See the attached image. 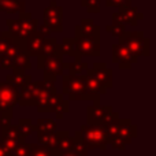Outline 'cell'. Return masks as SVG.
Listing matches in <instances>:
<instances>
[{
	"instance_id": "83f0119b",
	"label": "cell",
	"mask_w": 156,
	"mask_h": 156,
	"mask_svg": "<svg viewBox=\"0 0 156 156\" xmlns=\"http://www.w3.org/2000/svg\"><path fill=\"white\" fill-rule=\"evenodd\" d=\"M105 32L110 33V34H112V36L119 37V36H121L122 33H125L126 30H125L123 23H121V22H112L111 25H107V26H105Z\"/></svg>"
},
{
	"instance_id": "484cf974",
	"label": "cell",
	"mask_w": 156,
	"mask_h": 156,
	"mask_svg": "<svg viewBox=\"0 0 156 156\" xmlns=\"http://www.w3.org/2000/svg\"><path fill=\"white\" fill-rule=\"evenodd\" d=\"M58 47H59V44H58V40L54 37H47L45 40H44V45H43V49H41V54L43 56H49V55L55 54L58 49Z\"/></svg>"
},
{
	"instance_id": "d4e9b609",
	"label": "cell",
	"mask_w": 156,
	"mask_h": 156,
	"mask_svg": "<svg viewBox=\"0 0 156 156\" xmlns=\"http://www.w3.org/2000/svg\"><path fill=\"white\" fill-rule=\"evenodd\" d=\"M16 127H18L19 133H21V136L26 140L27 137L30 136V133L34 130V125H33L32 119L29 118H21L18 122V125H16Z\"/></svg>"
},
{
	"instance_id": "6da1fadb",
	"label": "cell",
	"mask_w": 156,
	"mask_h": 156,
	"mask_svg": "<svg viewBox=\"0 0 156 156\" xmlns=\"http://www.w3.org/2000/svg\"><path fill=\"white\" fill-rule=\"evenodd\" d=\"M105 133L108 137V143L115 149H125V147L136 137L137 127L132 125L130 119H115L110 123L104 125Z\"/></svg>"
},
{
	"instance_id": "30bf717a",
	"label": "cell",
	"mask_w": 156,
	"mask_h": 156,
	"mask_svg": "<svg viewBox=\"0 0 156 156\" xmlns=\"http://www.w3.org/2000/svg\"><path fill=\"white\" fill-rule=\"evenodd\" d=\"M43 25H45L51 32L60 33L63 30V8L58 5L55 0H52L48 7H45L43 14Z\"/></svg>"
},
{
	"instance_id": "ac0fdd59",
	"label": "cell",
	"mask_w": 156,
	"mask_h": 156,
	"mask_svg": "<svg viewBox=\"0 0 156 156\" xmlns=\"http://www.w3.org/2000/svg\"><path fill=\"white\" fill-rule=\"evenodd\" d=\"M26 3L23 0H0V12L19 14L25 12Z\"/></svg>"
},
{
	"instance_id": "8fae6325",
	"label": "cell",
	"mask_w": 156,
	"mask_h": 156,
	"mask_svg": "<svg viewBox=\"0 0 156 156\" xmlns=\"http://www.w3.org/2000/svg\"><path fill=\"white\" fill-rule=\"evenodd\" d=\"M118 118V114L114 112L111 107H101L100 104L88 107V125L104 126Z\"/></svg>"
},
{
	"instance_id": "ba28073f",
	"label": "cell",
	"mask_w": 156,
	"mask_h": 156,
	"mask_svg": "<svg viewBox=\"0 0 156 156\" xmlns=\"http://www.w3.org/2000/svg\"><path fill=\"white\" fill-rule=\"evenodd\" d=\"M47 83L44 81H30L27 85L22 86L19 89L18 94V104L22 107H33L36 105L40 94L47 88Z\"/></svg>"
},
{
	"instance_id": "e0dca14e",
	"label": "cell",
	"mask_w": 156,
	"mask_h": 156,
	"mask_svg": "<svg viewBox=\"0 0 156 156\" xmlns=\"http://www.w3.org/2000/svg\"><path fill=\"white\" fill-rule=\"evenodd\" d=\"M76 36H100V27L93 22V19L83 18L80 25L76 26Z\"/></svg>"
},
{
	"instance_id": "7402d4cb",
	"label": "cell",
	"mask_w": 156,
	"mask_h": 156,
	"mask_svg": "<svg viewBox=\"0 0 156 156\" xmlns=\"http://www.w3.org/2000/svg\"><path fill=\"white\" fill-rule=\"evenodd\" d=\"M59 151L49 149L40 144H29V156H56Z\"/></svg>"
},
{
	"instance_id": "8992f818",
	"label": "cell",
	"mask_w": 156,
	"mask_h": 156,
	"mask_svg": "<svg viewBox=\"0 0 156 156\" xmlns=\"http://www.w3.org/2000/svg\"><path fill=\"white\" fill-rule=\"evenodd\" d=\"M19 89L0 81V116H12V108L18 104Z\"/></svg>"
},
{
	"instance_id": "ffe728a7",
	"label": "cell",
	"mask_w": 156,
	"mask_h": 156,
	"mask_svg": "<svg viewBox=\"0 0 156 156\" xmlns=\"http://www.w3.org/2000/svg\"><path fill=\"white\" fill-rule=\"evenodd\" d=\"M0 137H5V138H11V140H16L19 143H25V138L21 136L18 127L11 123L2 125V136Z\"/></svg>"
},
{
	"instance_id": "f546056e",
	"label": "cell",
	"mask_w": 156,
	"mask_h": 156,
	"mask_svg": "<svg viewBox=\"0 0 156 156\" xmlns=\"http://www.w3.org/2000/svg\"><path fill=\"white\" fill-rule=\"evenodd\" d=\"M10 156H29V144L21 143L10 154Z\"/></svg>"
},
{
	"instance_id": "4dcf8cb0",
	"label": "cell",
	"mask_w": 156,
	"mask_h": 156,
	"mask_svg": "<svg viewBox=\"0 0 156 156\" xmlns=\"http://www.w3.org/2000/svg\"><path fill=\"white\" fill-rule=\"evenodd\" d=\"M105 5H107V7L123 8V7H129L130 0H105Z\"/></svg>"
},
{
	"instance_id": "836d02e7",
	"label": "cell",
	"mask_w": 156,
	"mask_h": 156,
	"mask_svg": "<svg viewBox=\"0 0 156 156\" xmlns=\"http://www.w3.org/2000/svg\"><path fill=\"white\" fill-rule=\"evenodd\" d=\"M0 156H10V152H8L2 144H0Z\"/></svg>"
},
{
	"instance_id": "4316f807",
	"label": "cell",
	"mask_w": 156,
	"mask_h": 156,
	"mask_svg": "<svg viewBox=\"0 0 156 156\" xmlns=\"http://www.w3.org/2000/svg\"><path fill=\"white\" fill-rule=\"evenodd\" d=\"M14 41H15V38H14L8 32L0 33V56H2V55L4 54L11 45H12Z\"/></svg>"
},
{
	"instance_id": "52a82bcc",
	"label": "cell",
	"mask_w": 156,
	"mask_h": 156,
	"mask_svg": "<svg viewBox=\"0 0 156 156\" xmlns=\"http://www.w3.org/2000/svg\"><path fill=\"white\" fill-rule=\"evenodd\" d=\"M85 76H63V93L69 96V100H85L86 86Z\"/></svg>"
},
{
	"instance_id": "d6a6232c",
	"label": "cell",
	"mask_w": 156,
	"mask_h": 156,
	"mask_svg": "<svg viewBox=\"0 0 156 156\" xmlns=\"http://www.w3.org/2000/svg\"><path fill=\"white\" fill-rule=\"evenodd\" d=\"M37 30L41 33V34H44V36H45V37H48V36L52 33L51 30H49L48 27L45 26V25H41V26H37Z\"/></svg>"
},
{
	"instance_id": "3957f363",
	"label": "cell",
	"mask_w": 156,
	"mask_h": 156,
	"mask_svg": "<svg viewBox=\"0 0 156 156\" xmlns=\"http://www.w3.org/2000/svg\"><path fill=\"white\" fill-rule=\"evenodd\" d=\"M8 33L14 38L18 40H26L33 32L37 30L38 21L33 18L32 12H19L18 19H7Z\"/></svg>"
},
{
	"instance_id": "5bb4252c",
	"label": "cell",
	"mask_w": 156,
	"mask_h": 156,
	"mask_svg": "<svg viewBox=\"0 0 156 156\" xmlns=\"http://www.w3.org/2000/svg\"><path fill=\"white\" fill-rule=\"evenodd\" d=\"M144 15L141 12H138L137 7H123L119 8V11L112 14V22H121L123 25H132V26H137L138 21L143 19Z\"/></svg>"
},
{
	"instance_id": "cb8c5ba5",
	"label": "cell",
	"mask_w": 156,
	"mask_h": 156,
	"mask_svg": "<svg viewBox=\"0 0 156 156\" xmlns=\"http://www.w3.org/2000/svg\"><path fill=\"white\" fill-rule=\"evenodd\" d=\"M34 130L37 133H54L56 132V122L54 119H48V118L38 119L37 125L34 126Z\"/></svg>"
},
{
	"instance_id": "603a6c76",
	"label": "cell",
	"mask_w": 156,
	"mask_h": 156,
	"mask_svg": "<svg viewBox=\"0 0 156 156\" xmlns=\"http://www.w3.org/2000/svg\"><path fill=\"white\" fill-rule=\"evenodd\" d=\"M32 67V63H30V56L26 54V51H21L16 58L12 62V67L11 69H19V70H29Z\"/></svg>"
},
{
	"instance_id": "9c48e42d",
	"label": "cell",
	"mask_w": 156,
	"mask_h": 156,
	"mask_svg": "<svg viewBox=\"0 0 156 156\" xmlns=\"http://www.w3.org/2000/svg\"><path fill=\"white\" fill-rule=\"evenodd\" d=\"M74 49L80 56H93L100 55V36H76Z\"/></svg>"
},
{
	"instance_id": "44dd1931",
	"label": "cell",
	"mask_w": 156,
	"mask_h": 156,
	"mask_svg": "<svg viewBox=\"0 0 156 156\" xmlns=\"http://www.w3.org/2000/svg\"><path fill=\"white\" fill-rule=\"evenodd\" d=\"M60 45V51H62V55H67L69 58L71 59H81V56L76 52L74 49V38H69V37H65L62 40V44Z\"/></svg>"
},
{
	"instance_id": "d6986e66",
	"label": "cell",
	"mask_w": 156,
	"mask_h": 156,
	"mask_svg": "<svg viewBox=\"0 0 156 156\" xmlns=\"http://www.w3.org/2000/svg\"><path fill=\"white\" fill-rule=\"evenodd\" d=\"M38 134V144L45 148L49 149H56V144H58V136L56 132L54 133H37Z\"/></svg>"
},
{
	"instance_id": "2e32d148",
	"label": "cell",
	"mask_w": 156,
	"mask_h": 156,
	"mask_svg": "<svg viewBox=\"0 0 156 156\" xmlns=\"http://www.w3.org/2000/svg\"><path fill=\"white\" fill-rule=\"evenodd\" d=\"M30 81H32V76L26 74L25 70H19V69H12V74L7 76V78H5V82L15 86V88H18V89L27 85Z\"/></svg>"
},
{
	"instance_id": "277c9868",
	"label": "cell",
	"mask_w": 156,
	"mask_h": 156,
	"mask_svg": "<svg viewBox=\"0 0 156 156\" xmlns=\"http://www.w3.org/2000/svg\"><path fill=\"white\" fill-rule=\"evenodd\" d=\"M78 136L88 149H96L100 148L104 151L107 148L108 137L105 133L104 126H97V125H85L78 130Z\"/></svg>"
},
{
	"instance_id": "7c38bea8",
	"label": "cell",
	"mask_w": 156,
	"mask_h": 156,
	"mask_svg": "<svg viewBox=\"0 0 156 156\" xmlns=\"http://www.w3.org/2000/svg\"><path fill=\"white\" fill-rule=\"evenodd\" d=\"M86 74L90 76L92 78H94V80H96L100 85L104 86L105 89L112 88V85H114V73H112L111 69L107 67L105 63H103V62L101 63L100 62L93 63V66L86 70Z\"/></svg>"
},
{
	"instance_id": "1f68e13d",
	"label": "cell",
	"mask_w": 156,
	"mask_h": 156,
	"mask_svg": "<svg viewBox=\"0 0 156 156\" xmlns=\"http://www.w3.org/2000/svg\"><path fill=\"white\" fill-rule=\"evenodd\" d=\"M56 156H85V155H81V154H78L77 151H74L73 148L71 149H69V151H63V152H59Z\"/></svg>"
},
{
	"instance_id": "f1b7e54d",
	"label": "cell",
	"mask_w": 156,
	"mask_h": 156,
	"mask_svg": "<svg viewBox=\"0 0 156 156\" xmlns=\"http://www.w3.org/2000/svg\"><path fill=\"white\" fill-rule=\"evenodd\" d=\"M81 5L85 7L89 14H97L100 11V0H81Z\"/></svg>"
},
{
	"instance_id": "7a4b0ae2",
	"label": "cell",
	"mask_w": 156,
	"mask_h": 156,
	"mask_svg": "<svg viewBox=\"0 0 156 156\" xmlns=\"http://www.w3.org/2000/svg\"><path fill=\"white\" fill-rule=\"evenodd\" d=\"M63 55L60 51V45L58 47L56 52L49 56H37V67L44 71V82L48 86H55V81L58 76H62L63 70Z\"/></svg>"
},
{
	"instance_id": "5b68a950",
	"label": "cell",
	"mask_w": 156,
	"mask_h": 156,
	"mask_svg": "<svg viewBox=\"0 0 156 156\" xmlns=\"http://www.w3.org/2000/svg\"><path fill=\"white\" fill-rule=\"evenodd\" d=\"M119 43L123 44L136 58L149 56V38L143 32H125L119 36Z\"/></svg>"
},
{
	"instance_id": "4fadbf2b",
	"label": "cell",
	"mask_w": 156,
	"mask_h": 156,
	"mask_svg": "<svg viewBox=\"0 0 156 156\" xmlns=\"http://www.w3.org/2000/svg\"><path fill=\"white\" fill-rule=\"evenodd\" d=\"M112 60L119 66V69H130L133 63L138 60V58L133 56L123 44L116 43L112 45Z\"/></svg>"
},
{
	"instance_id": "9a60e30c",
	"label": "cell",
	"mask_w": 156,
	"mask_h": 156,
	"mask_svg": "<svg viewBox=\"0 0 156 156\" xmlns=\"http://www.w3.org/2000/svg\"><path fill=\"white\" fill-rule=\"evenodd\" d=\"M45 36L41 34L38 30L33 32L29 37L25 40V51L29 56H38L41 54V49L44 45V40H45Z\"/></svg>"
}]
</instances>
